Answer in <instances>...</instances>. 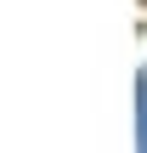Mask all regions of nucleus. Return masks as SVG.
Instances as JSON below:
<instances>
[{
	"label": "nucleus",
	"mask_w": 147,
	"mask_h": 153,
	"mask_svg": "<svg viewBox=\"0 0 147 153\" xmlns=\"http://www.w3.org/2000/svg\"><path fill=\"white\" fill-rule=\"evenodd\" d=\"M136 114H142V148H147V74H142V102H136Z\"/></svg>",
	"instance_id": "nucleus-1"
}]
</instances>
